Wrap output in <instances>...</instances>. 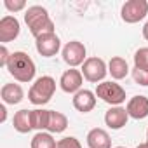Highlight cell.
<instances>
[{"label": "cell", "instance_id": "cell-1", "mask_svg": "<svg viewBox=\"0 0 148 148\" xmlns=\"http://www.w3.org/2000/svg\"><path fill=\"white\" fill-rule=\"evenodd\" d=\"M25 23L30 28V33L38 38L42 35H49L54 33V23L49 18V12L45 7L42 5H32L26 9L25 12Z\"/></svg>", "mask_w": 148, "mask_h": 148}, {"label": "cell", "instance_id": "cell-2", "mask_svg": "<svg viewBox=\"0 0 148 148\" xmlns=\"http://www.w3.org/2000/svg\"><path fill=\"white\" fill-rule=\"evenodd\" d=\"M7 70L18 82H23V84L32 82L35 77V71H37L33 59L23 51H16L11 54V59L7 63Z\"/></svg>", "mask_w": 148, "mask_h": 148}, {"label": "cell", "instance_id": "cell-3", "mask_svg": "<svg viewBox=\"0 0 148 148\" xmlns=\"http://www.w3.org/2000/svg\"><path fill=\"white\" fill-rule=\"evenodd\" d=\"M54 92H56V80L52 77H49V75H42L30 87L28 99H30V103H33L37 106H42V105L51 101Z\"/></svg>", "mask_w": 148, "mask_h": 148}, {"label": "cell", "instance_id": "cell-4", "mask_svg": "<svg viewBox=\"0 0 148 148\" xmlns=\"http://www.w3.org/2000/svg\"><path fill=\"white\" fill-rule=\"evenodd\" d=\"M94 94L112 106H120L125 101V91L117 82H101L96 86Z\"/></svg>", "mask_w": 148, "mask_h": 148}, {"label": "cell", "instance_id": "cell-5", "mask_svg": "<svg viewBox=\"0 0 148 148\" xmlns=\"http://www.w3.org/2000/svg\"><path fill=\"white\" fill-rule=\"evenodd\" d=\"M146 14H148V2L146 0H129L120 9L122 21H125L129 25L139 23L141 19L146 18Z\"/></svg>", "mask_w": 148, "mask_h": 148}, {"label": "cell", "instance_id": "cell-6", "mask_svg": "<svg viewBox=\"0 0 148 148\" xmlns=\"http://www.w3.org/2000/svg\"><path fill=\"white\" fill-rule=\"evenodd\" d=\"M108 73V66L106 63L101 59V58H87L86 63L82 64V75L86 80L92 82V84H98V82H103V79L106 77Z\"/></svg>", "mask_w": 148, "mask_h": 148}, {"label": "cell", "instance_id": "cell-7", "mask_svg": "<svg viewBox=\"0 0 148 148\" xmlns=\"http://www.w3.org/2000/svg\"><path fill=\"white\" fill-rule=\"evenodd\" d=\"M86 54H87L86 45H84L82 42H79V40L68 42V44L63 47V52H61L63 61H64L68 66H71V68H75V66H79V64H84V63H86Z\"/></svg>", "mask_w": 148, "mask_h": 148}, {"label": "cell", "instance_id": "cell-8", "mask_svg": "<svg viewBox=\"0 0 148 148\" xmlns=\"http://www.w3.org/2000/svg\"><path fill=\"white\" fill-rule=\"evenodd\" d=\"M82 82H84V75H82V71L75 70V68H70L66 70L61 79H59V87L68 92V94H77L82 87Z\"/></svg>", "mask_w": 148, "mask_h": 148}, {"label": "cell", "instance_id": "cell-9", "mask_svg": "<svg viewBox=\"0 0 148 148\" xmlns=\"http://www.w3.org/2000/svg\"><path fill=\"white\" fill-rule=\"evenodd\" d=\"M35 47L37 52L44 58H52L58 54L59 47H61V40L56 33H49V35H42L38 38H35Z\"/></svg>", "mask_w": 148, "mask_h": 148}, {"label": "cell", "instance_id": "cell-10", "mask_svg": "<svg viewBox=\"0 0 148 148\" xmlns=\"http://www.w3.org/2000/svg\"><path fill=\"white\" fill-rule=\"evenodd\" d=\"M19 32H21V26L14 16H4L0 19V42H2V45L18 38Z\"/></svg>", "mask_w": 148, "mask_h": 148}, {"label": "cell", "instance_id": "cell-11", "mask_svg": "<svg viewBox=\"0 0 148 148\" xmlns=\"http://www.w3.org/2000/svg\"><path fill=\"white\" fill-rule=\"evenodd\" d=\"M96 106V94L89 89H80L77 94H73V108L80 113H89Z\"/></svg>", "mask_w": 148, "mask_h": 148}, {"label": "cell", "instance_id": "cell-12", "mask_svg": "<svg viewBox=\"0 0 148 148\" xmlns=\"http://www.w3.org/2000/svg\"><path fill=\"white\" fill-rule=\"evenodd\" d=\"M125 112L134 120H143L148 117V98L146 96H134L127 101Z\"/></svg>", "mask_w": 148, "mask_h": 148}, {"label": "cell", "instance_id": "cell-13", "mask_svg": "<svg viewBox=\"0 0 148 148\" xmlns=\"http://www.w3.org/2000/svg\"><path fill=\"white\" fill-rule=\"evenodd\" d=\"M127 120H129V115H127L125 108H122V106H112L105 113V124L113 131L122 129L127 124Z\"/></svg>", "mask_w": 148, "mask_h": 148}, {"label": "cell", "instance_id": "cell-14", "mask_svg": "<svg viewBox=\"0 0 148 148\" xmlns=\"http://www.w3.org/2000/svg\"><path fill=\"white\" fill-rule=\"evenodd\" d=\"M87 146L89 148H112V139L110 134L105 129L94 127L87 132Z\"/></svg>", "mask_w": 148, "mask_h": 148}, {"label": "cell", "instance_id": "cell-15", "mask_svg": "<svg viewBox=\"0 0 148 148\" xmlns=\"http://www.w3.org/2000/svg\"><path fill=\"white\" fill-rule=\"evenodd\" d=\"M0 96H2V101L5 105H18L23 101L25 92L19 84H4L2 91H0Z\"/></svg>", "mask_w": 148, "mask_h": 148}, {"label": "cell", "instance_id": "cell-16", "mask_svg": "<svg viewBox=\"0 0 148 148\" xmlns=\"http://www.w3.org/2000/svg\"><path fill=\"white\" fill-rule=\"evenodd\" d=\"M108 73L112 75V79H115V80L125 79L127 73H129V64H127V61H125L124 58H120V56L112 58L110 63H108Z\"/></svg>", "mask_w": 148, "mask_h": 148}, {"label": "cell", "instance_id": "cell-17", "mask_svg": "<svg viewBox=\"0 0 148 148\" xmlns=\"http://www.w3.org/2000/svg\"><path fill=\"white\" fill-rule=\"evenodd\" d=\"M12 124H14V129L18 132H21V134L30 132L33 129V124H32V110H19V112H16Z\"/></svg>", "mask_w": 148, "mask_h": 148}, {"label": "cell", "instance_id": "cell-18", "mask_svg": "<svg viewBox=\"0 0 148 148\" xmlns=\"http://www.w3.org/2000/svg\"><path fill=\"white\" fill-rule=\"evenodd\" d=\"M68 127V119H66V115H63L61 112H54V110H51V115H49V127H47V131L52 134V132H63L64 129Z\"/></svg>", "mask_w": 148, "mask_h": 148}, {"label": "cell", "instance_id": "cell-19", "mask_svg": "<svg viewBox=\"0 0 148 148\" xmlns=\"http://www.w3.org/2000/svg\"><path fill=\"white\" fill-rule=\"evenodd\" d=\"M49 115H51V110H44V108L32 110V124H33V129H37L38 132L45 131L49 127Z\"/></svg>", "mask_w": 148, "mask_h": 148}, {"label": "cell", "instance_id": "cell-20", "mask_svg": "<svg viewBox=\"0 0 148 148\" xmlns=\"http://www.w3.org/2000/svg\"><path fill=\"white\" fill-rule=\"evenodd\" d=\"M58 141L52 138L51 132H37L32 138V148H56Z\"/></svg>", "mask_w": 148, "mask_h": 148}, {"label": "cell", "instance_id": "cell-21", "mask_svg": "<svg viewBox=\"0 0 148 148\" xmlns=\"http://www.w3.org/2000/svg\"><path fill=\"white\" fill-rule=\"evenodd\" d=\"M134 68L148 71V47H141L134 52Z\"/></svg>", "mask_w": 148, "mask_h": 148}, {"label": "cell", "instance_id": "cell-22", "mask_svg": "<svg viewBox=\"0 0 148 148\" xmlns=\"http://www.w3.org/2000/svg\"><path fill=\"white\" fill-rule=\"evenodd\" d=\"M56 148H82V145H80V141H79L77 138L66 136V138H63V139L58 141Z\"/></svg>", "mask_w": 148, "mask_h": 148}, {"label": "cell", "instance_id": "cell-23", "mask_svg": "<svg viewBox=\"0 0 148 148\" xmlns=\"http://www.w3.org/2000/svg\"><path fill=\"white\" fill-rule=\"evenodd\" d=\"M132 79L136 84L148 87V71L146 70H139V68H132Z\"/></svg>", "mask_w": 148, "mask_h": 148}, {"label": "cell", "instance_id": "cell-24", "mask_svg": "<svg viewBox=\"0 0 148 148\" xmlns=\"http://www.w3.org/2000/svg\"><path fill=\"white\" fill-rule=\"evenodd\" d=\"M4 5H5L7 11L18 12V11H23L26 7V2L25 0H4Z\"/></svg>", "mask_w": 148, "mask_h": 148}, {"label": "cell", "instance_id": "cell-25", "mask_svg": "<svg viewBox=\"0 0 148 148\" xmlns=\"http://www.w3.org/2000/svg\"><path fill=\"white\" fill-rule=\"evenodd\" d=\"M9 59H11V52L7 51L5 45H0V66H7Z\"/></svg>", "mask_w": 148, "mask_h": 148}, {"label": "cell", "instance_id": "cell-26", "mask_svg": "<svg viewBox=\"0 0 148 148\" xmlns=\"http://www.w3.org/2000/svg\"><path fill=\"white\" fill-rule=\"evenodd\" d=\"M0 112H2V119H0V120L5 122V119H7V110H5V106H4V105L0 106Z\"/></svg>", "mask_w": 148, "mask_h": 148}, {"label": "cell", "instance_id": "cell-27", "mask_svg": "<svg viewBox=\"0 0 148 148\" xmlns=\"http://www.w3.org/2000/svg\"><path fill=\"white\" fill-rule=\"evenodd\" d=\"M143 37H145V40H148V21H146L145 26H143Z\"/></svg>", "mask_w": 148, "mask_h": 148}, {"label": "cell", "instance_id": "cell-28", "mask_svg": "<svg viewBox=\"0 0 148 148\" xmlns=\"http://www.w3.org/2000/svg\"><path fill=\"white\" fill-rule=\"evenodd\" d=\"M138 148H148V141H146V143H139Z\"/></svg>", "mask_w": 148, "mask_h": 148}, {"label": "cell", "instance_id": "cell-29", "mask_svg": "<svg viewBox=\"0 0 148 148\" xmlns=\"http://www.w3.org/2000/svg\"><path fill=\"white\" fill-rule=\"evenodd\" d=\"M117 148H125V146H117Z\"/></svg>", "mask_w": 148, "mask_h": 148}, {"label": "cell", "instance_id": "cell-30", "mask_svg": "<svg viewBox=\"0 0 148 148\" xmlns=\"http://www.w3.org/2000/svg\"><path fill=\"white\" fill-rule=\"evenodd\" d=\"M146 139H148V131H146Z\"/></svg>", "mask_w": 148, "mask_h": 148}]
</instances>
